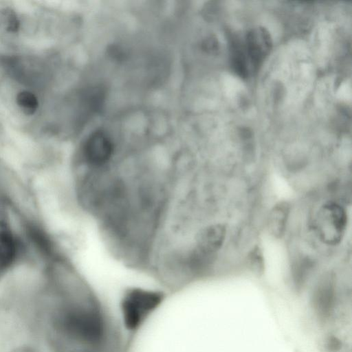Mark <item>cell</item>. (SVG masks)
Returning a JSON list of instances; mask_svg holds the SVG:
<instances>
[{"label":"cell","mask_w":352,"mask_h":352,"mask_svg":"<svg viewBox=\"0 0 352 352\" xmlns=\"http://www.w3.org/2000/svg\"><path fill=\"white\" fill-rule=\"evenodd\" d=\"M165 297L162 290L140 287L126 289L121 300L122 324L126 333L137 336Z\"/></svg>","instance_id":"1"},{"label":"cell","mask_w":352,"mask_h":352,"mask_svg":"<svg viewBox=\"0 0 352 352\" xmlns=\"http://www.w3.org/2000/svg\"><path fill=\"white\" fill-rule=\"evenodd\" d=\"M115 145L111 138L102 131L92 133L85 140L81 151V172H95L110 168L113 165Z\"/></svg>","instance_id":"2"},{"label":"cell","mask_w":352,"mask_h":352,"mask_svg":"<svg viewBox=\"0 0 352 352\" xmlns=\"http://www.w3.org/2000/svg\"><path fill=\"white\" fill-rule=\"evenodd\" d=\"M344 208L335 201L320 206L316 217L315 228L318 238L327 245H336L342 239L347 226Z\"/></svg>","instance_id":"3"},{"label":"cell","mask_w":352,"mask_h":352,"mask_svg":"<svg viewBox=\"0 0 352 352\" xmlns=\"http://www.w3.org/2000/svg\"><path fill=\"white\" fill-rule=\"evenodd\" d=\"M272 45L269 32L263 27L251 29L245 36V50L250 65L255 68L269 54Z\"/></svg>","instance_id":"4"},{"label":"cell","mask_w":352,"mask_h":352,"mask_svg":"<svg viewBox=\"0 0 352 352\" xmlns=\"http://www.w3.org/2000/svg\"><path fill=\"white\" fill-rule=\"evenodd\" d=\"M336 286L331 276H325L316 286L312 296V307L318 317L325 321L331 317L336 304Z\"/></svg>","instance_id":"5"},{"label":"cell","mask_w":352,"mask_h":352,"mask_svg":"<svg viewBox=\"0 0 352 352\" xmlns=\"http://www.w3.org/2000/svg\"><path fill=\"white\" fill-rule=\"evenodd\" d=\"M2 60L8 72L25 83H37L45 76V71L41 68L42 65L34 60L9 57Z\"/></svg>","instance_id":"6"},{"label":"cell","mask_w":352,"mask_h":352,"mask_svg":"<svg viewBox=\"0 0 352 352\" xmlns=\"http://www.w3.org/2000/svg\"><path fill=\"white\" fill-rule=\"evenodd\" d=\"M17 254L16 238L8 224L0 221V276L14 263Z\"/></svg>","instance_id":"7"},{"label":"cell","mask_w":352,"mask_h":352,"mask_svg":"<svg viewBox=\"0 0 352 352\" xmlns=\"http://www.w3.org/2000/svg\"><path fill=\"white\" fill-rule=\"evenodd\" d=\"M289 212L290 206L286 201L279 202L272 208L267 221V230L272 236L280 239L285 234Z\"/></svg>","instance_id":"8"},{"label":"cell","mask_w":352,"mask_h":352,"mask_svg":"<svg viewBox=\"0 0 352 352\" xmlns=\"http://www.w3.org/2000/svg\"><path fill=\"white\" fill-rule=\"evenodd\" d=\"M16 104L26 115L34 114L38 107L37 97L30 91H20L16 98Z\"/></svg>","instance_id":"9"},{"label":"cell","mask_w":352,"mask_h":352,"mask_svg":"<svg viewBox=\"0 0 352 352\" xmlns=\"http://www.w3.org/2000/svg\"><path fill=\"white\" fill-rule=\"evenodd\" d=\"M248 263L252 270L257 273L263 271L264 260L261 250L258 247H255L251 251L248 256Z\"/></svg>","instance_id":"10"},{"label":"cell","mask_w":352,"mask_h":352,"mask_svg":"<svg viewBox=\"0 0 352 352\" xmlns=\"http://www.w3.org/2000/svg\"><path fill=\"white\" fill-rule=\"evenodd\" d=\"M7 25L10 31L15 32L19 28V22L15 14L11 12H8L6 14Z\"/></svg>","instance_id":"11"},{"label":"cell","mask_w":352,"mask_h":352,"mask_svg":"<svg viewBox=\"0 0 352 352\" xmlns=\"http://www.w3.org/2000/svg\"><path fill=\"white\" fill-rule=\"evenodd\" d=\"M327 346L330 351H338L341 349V342L337 338L331 336L327 340Z\"/></svg>","instance_id":"12"},{"label":"cell","mask_w":352,"mask_h":352,"mask_svg":"<svg viewBox=\"0 0 352 352\" xmlns=\"http://www.w3.org/2000/svg\"><path fill=\"white\" fill-rule=\"evenodd\" d=\"M12 352H37V351L34 348H32L30 346L23 345V346H20L17 348H15L14 350L12 351Z\"/></svg>","instance_id":"13"}]
</instances>
